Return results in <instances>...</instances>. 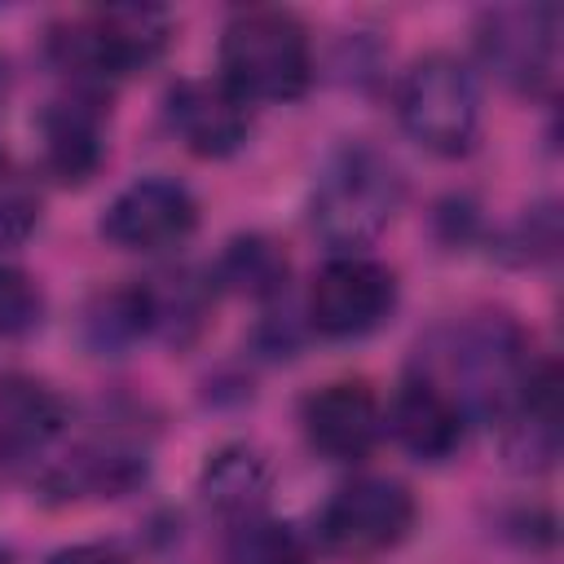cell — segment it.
Returning a JSON list of instances; mask_svg holds the SVG:
<instances>
[{
    "mask_svg": "<svg viewBox=\"0 0 564 564\" xmlns=\"http://www.w3.org/2000/svg\"><path fill=\"white\" fill-rule=\"evenodd\" d=\"M383 427L397 436V445L405 454H414L419 463H445L458 445H463V432H467V419L463 410L419 370H410L392 401H388V414H383Z\"/></svg>",
    "mask_w": 564,
    "mask_h": 564,
    "instance_id": "9a60e30c",
    "label": "cell"
},
{
    "mask_svg": "<svg viewBox=\"0 0 564 564\" xmlns=\"http://www.w3.org/2000/svg\"><path fill=\"white\" fill-rule=\"evenodd\" d=\"M40 225V189L18 176V172H0V247H18L35 234Z\"/></svg>",
    "mask_w": 564,
    "mask_h": 564,
    "instance_id": "603a6c76",
    "label": "cell"
},
{
    "mask_svg": "<svg viewBox=\"0 0 564 564\" xmlns=\"http://www.w3.org/2000/svg\"><path fill=\"white\" fill-rule=\"evenodd\" d=\"M225 564H313V546L291 520L256 516L234 524L225 542Z\"/></svg>",
    "mask_w": 564,
    "mask_h": 564,
    "instance_id": "44dd1931",
    "label": "cell"
},
{
    "mask_svg": "<svg viewBox=\"0 0 564 564\" xmlns=\"http://www.w3.org/2000/svg\"><path fill=\"white\" fill-rule=\"evenodd\" d=\"M502 454L516 471H551L560 458V375L551 361H538L524 392L498 419Z\"/></svg>",
    "mask_w": 564,
    "mask_h": 564,
    "instance_id": "2e32d148",
    "label": "cell"
},
{
    "mask_svg": "<svg viewBox=\"0 0 564 564\" xmlns=\"http://www.w3.org/2000/svg\"><path fill=\"white\" fill-rule=\"evenodd\" d=\"M70 427V405L40 379L13 375L0 383V463L9 471H44Z\"/></svg>",
    "mask_w": 564,
    "mask_h": 564,
    "instance_id": "5bb4252c",
    "label": "cell"
},
{
    "mask_svg": "<svg viewBox=\"0 0 564 564\" xmlns=\"http://www.w3.org/2000/svg\"><path fill=\"white\" fill-rule=\"evenodd\" d=\"M0 172H4V141H0Z\"/></svg>",
    "mask_w": 564,
    "mask_h": 564,
    "instance_id": "4316f807",
    "label": "cell"
},
{
    "mask_svg": "<svg viewBox=\"0 0 564 564\" xmlns=\"http://www.w3.org/2000/svg\"><path fill=\"white\" fill-rule=\"evenodd\" d=\"M529 335L507 313H467L445 326H436L414 357V370L427 375L458 410L463 419L498 423L511 401L524 392L533 375Z\"/></svg>",
    "mask_w": 564,
    "mask_h": 564,
    "instance_id": "6da1fadb",
    "label": "cell"
},
{
    "mask_svg": "<svg viewBox=\"0 0 564 564\" xmlns=\"http://www.w3.org/2000/svg\"><path fill=\"white\" fill-rule=\"evenodd\" d=\"M304 441L330 463L366 458L383 436V405L361 379H335L304 397Z\"/></svg>",
    "mask_w": 564,
    "mask_h": 564,
    "instance_id": "7c38bea8",
    "label": "cell"
},
{
    "mask_svg": "<svg viewBox=\"0 0 564 564\" xmlns=\"http://www.w3.org/2000/svg\"><path fill=\"white\" fill-rule=\"evenodd\" d=\"M167 128L198 159H229L247 145L251 106L216 75V79H176L163 97Z\"/></svg>",
    "mask_w": 564,
    "mask_h": 564,
    "instance_id": "8fae6325",
    "label": "cell"
},
{
    "mask_svg": "<svg viewBox=\"0 0 564 564\" xmlns=\"http://www.w3.org/2000/svg\"><path fill=\"white\" fill-rule=\"evenodd\" d=\"M48 564H132V560L110 542H75V546L53 551Z\"/></svg>",
    "mask_w": 564,
    "mask_h": 564,
    "instance_id": "d4e9b609",
    "label": "cell"
},
{
    "mask_svg": "<svg viewBox=\"0 0 564 564\" xmlns=\"http://www.w3.org/2000/svg\"><path fill=\"white\" fill-rule=\"evenodd\" d=\"M0 564H13V555H9V546L0 542Z\"/></svg>",
    "mask_w": 564,
    "mask_h": 564,
    "instance_id": "484cf974",
    "label": "cell"
},
{
    "mask_svg": "<svg viewBox=\"0 0 564 564\" xmlns=\"http://www.w3.org/2000/svg\"><path fill=\"white\" fill-rule=\"evenodd\" d=\"M97 229L119 251L159 256L189 242V234L198 229V203L172 176H137L106 203Z\"/></svg>",
    "mask_w": 564,
    "mask_h": 564,
    "instance_id": "9c48e42d",
    "label": "cell"
},
{
    "mask_svg": "<svg viewBox=\"0 0 564 564\" xmlns=\"http://www.w3.org/2000/svg\"><path fill=\"white\" fill-rule=\"evenodd\" d=\"M150 335V300H145V282H128V286H110L97 291L84 308V339L93 352L101 357H119L128 352L137 339Z\"/></svg>",
    "mask_w": 564,
    "mask_h": 564,
    "instance_id": "ffe728a7",
    "label": "cell"
},
{
    "mask_svg": "<svg viewBox=\"0 0 564 564\" xmlns=\"http://www.w3.org/2000/svg\"><path fill=\"white\" fill-rule=\"evenodd\" d=\"M414 529V494L392 476H357L317 511V542L339 560H375L397 551Z\"/></svg>",
    "mask_w": 564,
    "mask_h": 564,
    "instance_id": "8992f818",
    "label": "cell"
},
{
    "mask_svg": "<svg viewBox=\"0 0 564 564\" xmlns=\"http://www.w3.org/2000/svg\"><path fill=\"white\" fill-rule=\"evenodd\" d=\"M476 53L485 70L520 97L555 88L560 66V9L555 4H498L476 22Z\"/></svg>",
    "mask_w": 564,
    "mask_h": 564,
    "instance_id": "52a82bcc",
    "label": "cell"
},
{
    "mask_svg": "<svg viewBox=\"0 0 564 564\" xmlns=\"http://www.w3.org/2000/svg\"><path fill=\"white\" fill-rule=\"evenodd\" d=\"M44 322V291L40 282L0 260V339H22Z\"/></svg>",
    "mask_w": 564,
    "mask_h": 564,
    "instance_id": "7402d4cb",
    "label": "cell"
},
{
    "mask_svg": "<svg viewBox=\"0 0 564 564\" xmlns=\"http://www.w3.org/2000/svg\"><path fill=\"white\" fill-rule=\"evenodd\" d=\"M150 476V449L119 432H93L66 458H48L35 485L53 498H123Z\"/></svg>",
    "mask_w": 564,
    "mask_h": 564,
    "instance_id": "30bf717a",
    "label": "cell"
},
{
    "mask_svg": "<svg viewBox=\"0 0 564 564\" xmlns=\"http://www.w3.org/2000/svg\"><path fill=\"white\" fill-rule=\"evenodd\" d=\"M291 278V260L282 251L278 238L269 234H234L216 260L212 282H220L225 291H238L247 300H278L286 291Z\"/></svg>",
    "mask_w": 564,
    "mask_h": 564,
    "instance_id": "d6986e66",
    "label": "cell"
},
{
    "mask_svg": "<svg viewBox=\"0 0 564 564\" xmlns=\"http://www.w3.org/2000/svg\"><path fill=\"white\" fill-rule=\"evenodd\" d=\"M212 273H194V269H176V273H159L145 278V300H150V335L167 339V344H189L207 317H212Z\"/></svg>",
    "mask_w": 564,
    "mask_h": 564,
    "instance_id": "ac0fdd59",
    "label": "cell"
},
{
    "mask_svg": "<svg viewBox=\"0 0 564 564\" xmlns=\"http://www.w3.org/2000/svg\"><path fill=\"white\" fill-rule=\"evenodd\" d=\"M40 154L57 185H88L106 163L101 93L70 88L40 110Z\"/></svg>",
    "mask_w": 564,
    "mask_h": 564,
    "instance_id": "4fadbf2b",
    "label": "cell"
},
{
    "mask_svg": "<svg viewBox=\"0 0 564 564\" xmlns=\"http://www.w3.org/2000/svg\"><path fill=\"white\" fill-rule=\"evenodd\" d=\"M555 242H560L555 212H551V207H533V212L516 225V234H511V247H520L511 260H516V264L542 260V256H551V251H555Z\"/></svg>",
    "mask_w": 564,
    "mask_h": 564,
    "instance_id": "cb8c5ba5",
    "label": "cell"
},
{
    "mask_svg": "<svg viewBox=\"0 0 564 564\" xmlns=\"http://www.w3.org/2000/svg\"><path fill=\"white\" fill-rule=\"evenodd\" d=\"M397 119L410 141L441 159H458L480 137V88L463 57L423 53L397 79Z\"/></svg>",
    "mask_w": 564,
    "mask_h": 564,
    "instance_id": "5b68a950",
    "label": "cell"
},
{
    "mask_svg": "<svg viewBox=\"0 0 564 564\" xmlns=\"http://www.w3.org/2000/svg\"><path fill=\"white\" fill-rule=\"evenodd\" d=\"M172 40V13L159 4H110L48 31V57L70 88L101 93L163 57Z\"/></svg>",
    "mask_w": 564,
    "mask_h": 564,
    "instance_id": "3957f363",
    "label": "cell"
},
{
    "mask_svg": "<svg viewBox=\"0 0 564 564\" xmlns=\"http://www.w3.org/2000/svg\"><path fill=\"white\" fill-rule=\"evenodd\" d=\"M397 313V273L370 256H330L308 286V326L322 339H361Z\"/></svg>",
    "mask_w": 564,
    "mask_h": 564,
    "instance_id": "ba28073f",
    "label": "cell"
},
{
    "mask_svg": "<svg viewBox=\"0 0 564 564\" xmlns=\"http://www.w3.org/2000/svg\"><path fill=\"white\" fill-rule=\"evenodd\" d=\"M401 198L405 181L397 163L366 141H344L313 176L308 225L335 256H361V247H370L392 225Z\"/></svg>",
    "mask_w": 564,
    "mask_h": 564,
    "instance_id": "7a4b0ae2",
    "label": "cell"
},
{
    "mask_svg": "<svg viewBox=\"0 0 564 564\" xmlns=\"http://www.w3.org/2000/svg\"><path fill=\"white\" fill-rule=\"evenodd\" d=\"M273 498V467L256 445H220L216 454H207L203 471H198V502L225 520L229 529L242 520L264 516Z\"/></svg>",
    "mask_w": 564,
    "mask_h": 564,
    "instance_id": "e0dca14e",
    "label": "cell"
},
{
    "mask_svg": "<svg viewBox=\"0 0 564 564\" xmlns=\"http://www.w3.org/2000/svg\"><path fill=\"white\" fill-rule=\"evenodd\" d=\"M220 79L251 101H300L313 84L308 26L278 4L238 9L220 31Z\"/></svg>",
    "mask_w": 564,
    "mask_h": 564,
    "instance_id": "277c9868",
    "label": "cell"
}]
</instances>
